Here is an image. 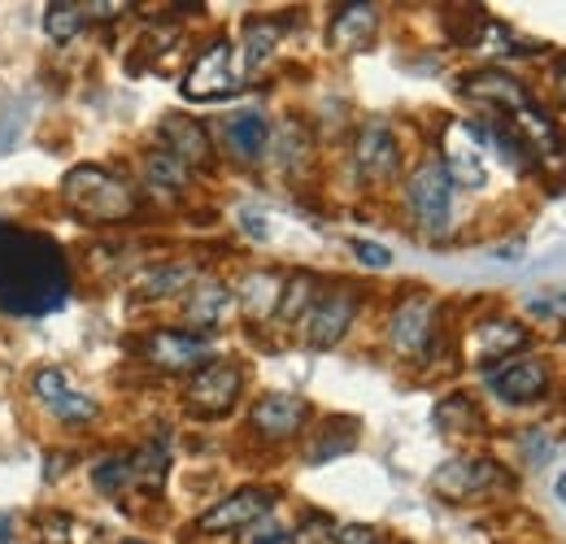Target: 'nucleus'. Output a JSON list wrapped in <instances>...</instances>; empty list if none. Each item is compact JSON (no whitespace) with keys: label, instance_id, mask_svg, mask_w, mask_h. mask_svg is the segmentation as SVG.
Returning <instances> with one entry per match:
<instances>
[{"label":"nucleus","instance_id":"nucleus-1","mask_svg":"<svg viewBox=\"0 0 566 544\" xmlns=\"http://www.w3.org/2000/svg\"><path fill=\"white\" fill-rule=\"evenodd\" d=\"M71 266L53 236L0 218V314L40 318L62 310Z\"/></svg>","mask_w":566,"mask_h":544},{"label":"nucleus","instance_id":"nucleus-2","mask_svg":"<svg viewBox=\"0 0 566 544\" xmlns=\"http://www.w3.org/2000/svg\"><path fill=\"white\" fill-rule=\"evenodd\" d=\"M62 197L87 222H123L136 213V188L105 166H74L62 184Z\"/></svg>","mask_w":566,"mask_h":544},{"label":"nucleus","instance_id":"nucleus-3","mask_svg":"<svg viewBox=\"0 0 566 544\" xmlns=\"http://www.w3.org/2000/svg\"><path fill=\"white\" fill-rule=\"evenodd\" d=\"M453 179L449 170L440 166V157H427L423 166L410 175L406 184V205L415 213V222L423 227L427 236H444L449 222H453Z\"/></svg>","mask_w":566,"mask_h":544},{"label":"nucleus","instance_id":"nucleus-4","mask_svg":"<svg viewBox=\"0 0 566 544\" xmlns=\"http://www.w3.org/2000/svg\"><path fill=\"white\" fill-rule=\"evenodd\" d=\"M440 166L449 170L453 188H467V192L489 188V166H484V132H480L475 123H449Z\"/></svg>","mask_w":566,"mask_h":544},{"label":"nucleus","instance_id":"nucleus-5","mask_svg":"<svg viewBox=\"0 0 566 544\" xmlns=\"http://www.w3.org/2000/svg\"><path fill=\"white\" fill-rule=\"evenodd\" d=\"M240 388H244V370L235 362H206L192 384H188V409L197 418H222L231 414V406L240 401Z\"/></svg>","mask_w":566,"mask_h":544},{"label":"nucleus","instance_id":"nucleus-6","mask_svg":"<svg viewBox=\"0 0 566 544\" xmlns=\"http://www.w3.org/2000/svg\"><path fill=\"white\" fill-rule=\"evenodd\" d=\"M235 87H240V79H235V44L231 40H213L210 49L197 53V62L184 74L188 101H222Z\"/></svg>","mask_w":566,"mask_h":544},{"label":"nucleus","instance_id":"nucleus-7","mask_svg":"<svg viewBox=\"0 0 566 544\" xmlns=\"http://www.w3.org/2000/svg\"><path fill=\"white\" fill-rule=\"evenodd\" d=\"M357 318V292L354 287H336V292H323L305 318H301V332H305V344L310 348H332L349 336Z\"/></svg>","mask_w":566,"mask_h":544},{"label":"nucleus","instance_id":"nucleus-8","mask_svg":"<svg viewBox=\"0 0 566 544\" xmlns=\"http://www.w3.org/2000/svg\"><path fill=\"white\" fill-rule=\"evenodd\" d=\"M275 505V492L271 488H240L231 496H222L213 510L201 514V532L206 536H222V532H240V527H253L258 519H266Z\"/></svg>","mask_w":566,"mask_h":544},{"label":"nucleus","instance_id":"nucleus-9","mask_svg":"<svg viewBox=\"0 0 566 544\" xmlns=\"http://www.w3.org/2000/svg\"><path fill=\"white\" fill-rule=\"evenodd\" d=\"M489 388L510 406H532L549 393V370L536 357H505V366L489 370Z\"/></svg>","mask_w":566,"mask_h":544},{"label":"nucleus","instance_id":"nucleus-10","mask_svg":"<svg viewBox=\"0 0 566 544\" xmlns=\"http://www.w3.org/2000/svg\"><path fill=\"white\" fill-rule=\"evenodd\" d=\"M140 353L157 370H197L210 357V341L201 332H153L140 344Z\"/></svg>","mask_w":566,"mask_h":544},{"label":"nucleus","instance_id":"nucleus-11","mask_svg":"<svg viewBox=\"0 0 566 544\" xmlns=\"http://www.w3.org/2000/svg\"><path fill=\"white\" fill-rule=\"evenodd\" d=\"M354 161L370 184H388V179L397 175V166H401V144H397V136H392V127L379 123V118L366 123V127L357 132Z\"/></svg>","mask_w":566,"mask_h":544},{"label":"nucleus","instance_id":"nucleus-12","mask_svg":"<svg viewBox=\"0 0 566 544\" xmlns=\"http://www.w3.org/2000/svg\"><path fill=\"white\" fill-rule=\"evenodd\" d=\"M431 327H436V305L427 296H410V301L397 305L388 341L401 357H423L427 344H431Z\"/></svg>","mask_w":566,"mask_h":544},{"label":"nucleus","instance_id":"nucleus-13","mask_svg":"<svg viewBox=\"0 0 566 544\" xmlns=\"http://www.w3.org/2000/svg\"><path fill=\"white\" fill-rule=\"evenodd\" d=\"M35 397L53 409L62 422H87V418H96V397L71 388V379H66L62 366H44L35 375Z\"/></svg>","mask_w":566,"mask_h":544},{"label":"nucleus","instance_id":"nucleus-14","mask_svg":"<svg viewBox=\"0 0 566 544\" xmlns=\"http://www.w3.org/2000/svg\"><path fill=\"white\" fill-rule=\"evenodd\" d=\"M489 483H496V462H489V458H453L431 475V488L449 501H471Z\"/></svg>","mask_w":566,"mask_h":544},{"label":"nucleus","instance_id":"nucleus-15","mask_svg":"<svg viewBox=\"0 0 566 544\" xmlns=\"http://www.w3.org/2000/svg\"><path fill=\"white\" fill-rule=\"evenodd\" d=\"M310 418V406L301 397H287V393H271L253 406V431L266 436V440H292Z\"/></svg>","mask_w":566,"mask_h":544},{"label":"nucleus","instance_id":"nucleus-16","mask_svg":"<svg viewBox=\"0 0 566 544\" xmlns=\"http://www.w3.org/2000/svg\"><path fill=\"white\" fill-rule=\"evenodd\" d=\"M462 92H467L471 101H480V105L505 109L510 118H514L518 109H527V105H532L527 87H523L518 79L501 74V70H480V74H467V79H462Z\"/></svg>","mask_w":566,"mask_h":544},{"label":"nucleus","instance_id":"nucleus-17","mask_svg":"<svg viewBox=\"0 0 566 544\" xmlns=\"http://www.w3.org/2000/svg\"><path fill=\"white\" fill-rule=\"evenodd\" d=\"M161 144H166V153L179 157L188 170H192V166H210L213 161V148H210L206 127L192 123V118H184V114H170V118L161 123Z\"/></svg>","mask_w":566,"mask_h":544},{"label":"nucleus","instance_id":"nucleus-18","mask_svg":"<svg viewBox=\"0 0 566 544\" xmlns=\"http://www.w3.org/2000/svg\"><path fill=\"white\" fill-rule=\"evenodd\" d=\"M375 31H379V9L375 4H349L332 18V44L340 53H361Z\"/></svg>","mask_w":566,"mask_h":544},{"label":"nucleus","instance_id":"nucleus-19","mask_svg":"<svg viewBox=\"0 0 566 544\" xmlns=\"http://www.w3.org/2000/svg\"><path fill=\"white\" fill-rule=\"evenodd\" d=\"M231 301H235V292L227 283H218V279L197 283L188 292V323L201 327V332H218V323L231 314Z\"/></svg>","mask_w":566,"mask_h":544},{"label":"nucleus","instance_id":"nucleus-20","mask_svg":"<svg viewBox=\"0 0 566 544\" xmlns=\"http://www.w3.org/2000/svg\"><path fill=\"white\" fill-rule=\"evenodd\" d=\"M280 296H283V279L275 271H253L240 279L235 287V301L249 318H271L280 314Z\"/></svg>","mask_w":566,"mask_h":544},{"label":"nucleus","instance_id":"nucleus-21","mask_svg":"<svg viewBox=\"0 0 566 544\" xmlns=\"http://www.w3.org/2000/svg\"><path fill=\"white\" fill-rule=\"evenodd\" d=\"M227 144H231V153L240 161H262L266 157V144H271V123L262 114L244 109V114L227 118Z\"/></svg>","mask_w":566,"mask_h":544},{"label":"nucleus","instance_id":"nucleus-22","mask_svg":"<svg viewBox=\"0 0 566 544\" xmlns=\"http://www.w3.org/2000/svg\"><path fill=\"white\" fill-rule=\"evenodd\" d=\"M527 344V332L518 323H484L475 332V357L480 362H505L510 353H518Z\"/></svg>","mask_w":566,"mask_h":544},{"label":"nucleus","instance_id":"nucleus-23","mask_svg":"<svg viewBox=\"0 0 566 544\" xmlns=\"http://www.w3.org/2000/svg\"><path fill=\"white\" fill-rule=\"evenodd\" d=\"M192 279H197L192 266L175 262V266H157V271L140 274V279H136V292H140L144 301H166V296H175V292H188Z\"/></svg>","mask_w":566,"mask_h":544},{"label":"nucleus","instance_id":"nucleus-24","mask_svg":"<svg viewBox=\"0 0 566 544\" xmlns=\"http://www.w3.org/2000/svg\"><path fill=\"white\" fill-rule=\"evenodd\" d=\"M132 462V483H140L144 492H161V483H166V467H170V453H166V444H144L140 453H132L127 458Z\"/></svg>","mask_w":566,"mask_h":544},{"label":"nucleus","instance_id":"nucleus-25","mask_svg":"<svg viewBox=\"0 0 566 544\" xmlns=\"http://www.w3.org/2000/svg\"><path fill=\"white\" fill-rule=\"evenodd\" d=\"M144 179H148L153 188L184 192V188H188V166H184L179 157H170L166 148H153V153L144 157Z\"/></svg>","mask_w":566,"mask_h":544},{"label":"nucleus","instance_id":"nucleus-26","mask_svg":"<svg viewBox=\"0 0 566 544\" xmlns=\"http://www.w3.org/2000/svg\"><path fill=\"white\" fill-rule=\"evenodd\" d=\"M275 44H280V27H275V22L253 18V22L244 27V66L262 70L271 57H275Z\"/></svg>","mask_w":566,"mask_h":544},{"label":"nucleus","instance_id":"nucleus-27","mask_svg":"<svg viewBox=\"0 0 566 544\" xmlns=\"http://www.w3.org/2000/svg\"><path fill=\"white\" fill-rule=\"evenodd\" d=\"M78 27H83V4L57 0V4H49V9H44V31H49V40L71 44L74 35H78Z\"/></svg>","mask_w":566,"mask_h":544},{"label":"nucleus","instance_id":"nucleus-28","mask_svg":"<svg viewBox=\"0 0 566 544\" xmlns=\"http://www.w3.org/2000/svg\"><path fill=\"white\" fill-rule=\"evenodd\" d=\"M314 274H292L287 283H283V296H280V318H305V310L318 301L314 296Z\"/></svg>","mask_w":566,"mask_h":544},{"label":"nucleus","instance_id":"nucleus-29","mask_svg":"<svg viewBox=\"0 0 566 544\" xmlns=\"http://www.w3.org/2000/svg\"><path fill=\"white\" fill-rule=\"evenodd\" d=\"M436 427L444 431H475L480 427V409L471 406L467 397H449L436 406Z\"/></svg>","mask_w":566,"mask_h":544},{"label":"nucleus","instance_id":"nucleus-30","mask_svg":"<svg viewBox=\"0 0 566 544\" xmlns=\"http://www.w3.org/2000/svg\"><path fill=\"white\" fill-rule=\"evenodd\" d=\"M44 544H92V527H83L71 514L44 519Z\"/></svg>","mask_w":566,"mask_h":544},{"label":"nucleus","instance_id":"nucleus-31","mask_svg":"<svg viewBox=\"0 0 566 544\" xmlns=\"http://www.w3.org/2000/svg\"><path fill=\"white\" fill-rule=\"evenodd\" d=\"M92 479H96L101 492H123V488L132 483V462H127V458H105V462L92 471Z\"/></svg>","mask_w":566,"mask_h":544},{"label":"nucleus","instance_id":"nucleus-32","mask_svg":"<svg viewBox=\"0 0 566 544\" xmlns=\"http://www.w3.org/2000/svg\"><path fill=\"white\" fill-rule=\"evenodd\" d=\"M354 253L361 266H370V271H388L392 266V253L384 249V244H375V240H354Z\"/></svg>","mask_w":566,"mask_h":544},{"label":"nucleus","instance_id":"nucleus-33","mask_svg":"<svg viewBox=\"0 0 566 544\" xmlns=\"http://www.w3.org/2000/svg\"><path fill=\"white\" fill-rule=\"evenodd\" d=\"M332 544H384V536L375 532V527H366V523H349V527H340Z\"/></svg>","mask_w":566,"mask_h":544},{"label":"nucleus","instance_id":"nucleus-34","mask_svg":"<svg viewBox=\"0 0 566 544\" xmlns=\"http://www.w3.org/2000/svg\"><path fill=\"white\" fill-rule=\"evenodd\" d=\"M244 544H287V532H283L280 523H266L262 532H253Z\"/></svg>","mask_w":566,"mask_h":544},{"label":"nucleus","instance_id":"nucleus-35","mask_svg":"<svg viewBox=\"0 0 566 544\" xmlns=\"http://www.w3.org/2000/svg\"><path fill=\"white\" fill-rule=\"evenodd\" d=\"M240 218H244V231H249V236H266V218H262L258 209H244Z\"/></svg>","mask_w":566,"mask_h":544},{"label":"nucleus","instance_id":"nucleus-36","mask_svg":"<svg viewBox=\"0 0 566 544\" xmlns=\"http://www.w3.org/2000/svg\"><path fill=\"white\" fill-rule=\"evenodd\" d=\"M558 501H563V505H566V471H563V475H558Z\"/></svg>","mask_w":566,"mask_h":544},{"label":"nucleus","instance_id":"nucleus-37","mask_svg":"<svg viewBox=\"0 0 566 544\" xmlns=\"http://www.w3.org/2000/svg\"><path fill=\"white\" fill-rule=\"evenodd\" d=\"M563 92H566V66H563Z\"/></svg>","mask_w":566,"mask_h":544},{"label":"nucleus","instance_id":"nucleus-38","mask_svg":"<svg viewBox=\"0 0 566 544\" xmlns=\"http://www.w3.org/2000/svg\"><path fill=\"white\" fill-rule=\"evenodd\" d=\"M123 544H148V541H123Z\"/></svg>","mask_w":566,"mask_h":544}]
</instances>
